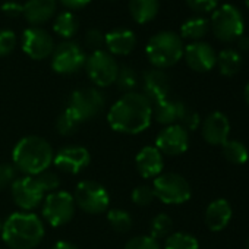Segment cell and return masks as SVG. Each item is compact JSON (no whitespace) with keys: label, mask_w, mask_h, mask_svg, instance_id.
Wrapping results in <instances>:
<instances>
[{"label":"cell","mask_w":249,"mask_h":249,"mask_svg":"<svg viewBox=\"0 0 249 249\" xmlns=\"http://www.w3.org/2000/svg\"><path fill=\"white\" fill-rule=\"evenodd\" d=\"M189 147V132L182 124H170L166 126L156 140V148L161 154L179 156L183 154Z\"/></svg>","instance_id":"cell-14"},{"label":"cell","mask_w":249,"mask_h":249,"mask_svg":"<svg viewBox=\"0 0 249 249\" xmlns=\"http://www.w3.org/2000/svg\"><path fill=\"white\" fill-rule=\"evenodd\" d=\"M172 227H173V220L170 218V215H167L166 213H160L151 220L150 236L154 237L156 240L161 239V237H166V236L170 234Z\"/></svg>","instance_id":"cell-33"},{"label":"cell","mask_w":249,"mask_h":249,"mask_svg":"<svg viewBox=\"0 0 249 249\" xmlns=\"http://www.w3.org/2000/svg\"><path fill=\"white\" fill-rule=\"evenodd\" d=\"M73 199L78 207L88 214L104 213L110 202V196L106 188L92 180L79 182L75 189Z\"/></svg>","instance_id":"cell-10"},{"label":"cell","mask_w":249,"mask_h":249,"mask_svg":"<svg viewBox=\"0 0 249 249\" xmlns=\"http://www.w3.org/2000/svg\"><path fill=\"white\" fill-rule=\"evenodd\" d=\"M85 44L92 49L94 52L95 50H101V46L104 44V36L100 30L97 28H91L85 33Z\"/></svg>","instance_id":"cell-40"},{"label":"cell","mask_w":249,"mask_h":249,"mask_svg":"<svg viewBox=\"0 0 249 249\" xmlns=\"http://www.w3.org/2000/svg\"><path fill=\"white\" fill-rule=\"evenodd\" d=\"M0 9H2V12L9 18H17L24 14V5L18 2H5Z\"/></svg>","instance_id":"cell-42"},{"label":"cell","mask_w":249,"mask_h":249,"mask_svg":"<svg viewBox=\"0 0 249 249\" xmlns=\"http://www.w3.org/2000/svg\"><path fill=\"white\" fill-rule=\"evenodd\" d=\"M53 161L59 170L69 175H78L88 167L91 156L84 147H65L54 154Z\"/></svg>","instance_id":"cell-16"},{"label":"cell","mask_w":249,"mask_h":249,"mask_svg":"<svg viewBox=\"0 0 249 249\" xmlns=\"http://www.w3.org/2000/svg\"><path fill=\"white\" fill-rule=\"evenodd\" d=\"M186 5L198 14H208L213 12L217 5L218 0H186Z\"/></svg>","instance_id":"cell-38"},{"label":"cell","mask_w":249,"mask_h":249,"mask_svg":"<svg viewBox=\"0 0 249 249\" xmlns=\"http://www.w3.org/2000/svg\"><path fill=\"white\" fill-rule=\"evenodd\" d=\"M104 44L111 56H128L137 46V36L128 28H116L104 36Z\"/></svg>","instance_id":"cell-19"},{"label":"cell","mask_w":249,"mask_h":249,"mask_svg":"<svg viewBox=\"0 0 249 249\" xmlns=\"http://www.w3.org/2000/svg\"><path fill=\"white\" fill-rule=\"evenodd\" d=\"M59 2L71 11H81L91 3V0H59Z\"/></svg>","instance_id":"cell-43"},{"label":"cell","mask_w":249,"mask_h":249,"mask_svg":"<svg viewBox=\"0 0 249 249\" xmlns=\"http://www.w3.org/2000/svg\"><path fill=\"white\" fill-rule=\"evenodd\" d=\"M156 195H154V191L151 186H147V185H141V186H137L132 192V201L135 205L138 207H147L150 205L153 201H154Z\"/></svg>","instance_id":"cell-35"},{"label":"cell","mask_w":249,"mask_h":249,"mask_svg":"<svg viewBox=\"0 0 249 249\" xmlns=\"http://www.w3.org/2000/svg\"><path fill=\"white\" fill-rule=\"evenodd\" d=\"M107 119L116 132L128 135L141 134L151 124L153 103L144 94L128 92L111 106Z\"/></svg>","instance_id":"cell-1"},{"label":"cell","mask_w":249,"mask_h":249,"mask_svg":"<svg viewBox=\"0 0 249 249\" xmlns=\"http://www.w3.org/2000/svg\"><path fill=\"white\" fill-rule=\"evenodd\" d=\"M17 46V36L12 30H0V57H5L14 52Z\"/></svg>","instance_id":"cell-37"},{"label":"cell","mask_w":249,"mask_h":249,"mask_svg":"<svg viewBox=\"0 0 249 249\" xmlns=\"http://www.w3.org/2000/svg\"><path fill=\"white\" fill-rule=\"evenodd\" d=\"M2 227H3V223H2V220H0V231H2Z\"/></svg>","instance_id":"cell-48"},{"label":"cell","mask_w":249,"mask_h":249,"mask_svg":"<svg viewBox=\"0 0 249 249\" xmlns=\"http://www.w3.org/2000/svg\"><path fill=\"white\" fill-rule=\"evenodd\" d=\"M243 97H245L246 104L249 106V82L246 84V87H245V89H243Z\"/></svg>","instance_id":"cell-46"},{"label":"cell","mask_w":249,"mask_h":249,"mask_svg":"<svg viewBox=\"0 0 249 249\" xmlns=\"http://www.w3.org/2000/svg\"><path fill=\"white\" fill-rule=\"evenodd\" d=\"M73 214L75 199L71 194L65 191H56L44 198L43 215L53 227H59L69 223L73 218Z\"/></svg>","instance_id":"cell-9"},{"label":"cell","mask_w":249,"mask_h":249,"mask_svg":"<svg viewBox=\"0 0 249 249\" xmlns=\"http://www.w3.org/2000/svg\"><path fill=\"white\" fill-rule=\"evenodd\" d=\"M217 63L220 73L224 76H233L240 71L242 66V56L234 49H224L217 56Z\"/></svg>","instance_id":"cell-26"},{"label":"cell","mask_w":249,"mask_h":249,"mask_svg":"<svg viewBox=\"0 0 249 249\" xmlns=\"http://www.w3.org/2000/svg\"><path fill=\"white\" fill-rule=\"evenodd\" d=\"M17 179V167L12 164H0V189L12 185Z\"/></svg>","instance_id":"cell-39"},{"label":"cell","mask_w":249,"mask_h":249,"mask_svg":"<svg viewBox=\"0 0 249 249\" xmlns=\"http://www.w3.org/2000/svg\"><path fill=\"white\" fill-rule=\"evenodd\" d=\"M78 28H79V22H78L76 17L69 11L59 14L53 22L54 33L65 40L72 38L78 33Z\"/></svg>","instance_id":"cell-27"},{"label":"cell","mask_w":249,"mask_h":249,"mask_svg":"<svg viewBox=\"0 0 249 249\" xmlns=\"http://www.w3.org/2000/svg\"><path fill=\"white\" fill-rule=\"evenodd\" d=\"M87 56L79 44L73 41H63L54 47L52 54V68L60 75H71L85 66Z\"/></svg>","instance_id":"cell-11"},{"label":"cell","mask_w":249,"mask_h":249,"mask_svg":"<svg viewBox=\"0 0 249 249\" xmlns=\"http://www.w3.org/2000/svg\"><path fill=\"white\" fill-rule=\"evenodd\" d=\"M233 210L227 199L218 198L210 202L205 210V224L211 231L223 230L231 220Z\"/></svg>","instance_id":"cell-22"},{"label":"cell","mask_w":249,"mask_h":249,"mask_svg":"<svg viewBox=\"0 0 249 249\" xmlns=\"http://www.w3.org/2000/svg\"><path fill=\"white\" fill-rule=\"evenodd\" d=\"M81 126V122H79V119L72 113V111H69L68 108L57 117V120H56V129H57V132L60 134V135H63V137H71V135H73L76 131H78V128Z\"/></svg>","instance_id":"cell-32"},{"label":"cell","mask_w":249,"mask_h":249,"mask_svg":"<svg viewBox=\"0 0 249 249\" xmlns=\"http://www.w3.org/2000/svg\"><path fill=\"white\" fill-rule=\"evenodd\" d=\"M114 84L123 92H126V94L134 92V89L138 87V75H137L135 69L131 68V66H126V65L119 68Z\"/></svg>","instance_id":"cell-30"},{"label":"cell","mask_w":249,"mask_h":249,"mask_svg":"<svg viewBox=\"0 0 249 249\" xmlns=\"http://www.w3.org/2000/svg\"><path fill=\"white\" fill-rule=\"evenodd\" d=\"M46 192L36 179V176H24L15 179L12 183V196L15 204L24 211L36 210L44 199Z\"/></svg>","instance_id":"cell-12"},{"label":"cell","mask_w":249,"mask_h":249,"mask_svg":"<svg viewBox=\"0 0 249 249\" xmlns=\"http://www.w3.org/2000/svg\"><path fill=\"white\" fill-rule=\"evenodd\" d=\"M57 9V0H27L24 5V17L25 19L34 25H43L49 22Z\"/></svg>","instance_id":"cell-20"},{"label":"cell","mask_w":249,"mask_h":249,"mask_svg":"<svg viewBox=\"0 0 249 249\" xmlns=\"http://www.w3.org/2000/svg\"><path fill=\"white\" fill-rule=\"evenodd\" d=\"M210 28L217 40L223 43H233L243 36V17L236 6L223 5L214 11Z\"/></svg>","instance_id":"cell-5"},{"label":"cell","mask_w":249,"mask_h":249,"mask_svg":"<svg viewBox=\"0 0 249 249\" xmlns=\"http://www.w3.org/2000/svg\"><path fill=\"white\" fill-rule=\"evenodd\" d=\"M183 57L186 65L195 72H208L217 65L215 50L202 41H194L188 44L183 50Z\"/></svg>","instance_id":"cell-15"},{"label":"cell","mask_w":249,"mask_h":249,"mask_svg":"<svg viewBox=\"0 0 249 249\" xmlns=\"http://www.w3.org/2000/svg\"><path fill=\"white\" fill-rule=\"evenodd\" d=\"M160 9L159 0H131L129 14L137 24H147L153 21Z\"/></svg>","instance_id":"cell-24"},{"label":"cell","mask_w":249,"mask_h":249,"mask_svg":"<svg viewBox=\"0 0 249 249\" xmlns=\"http://www.w3.org/2000/svg\"><path fill=\"white\" fill-rule=\"evenodd\" d=\"M2 237L11 249H34L44 237V224L33 213H14L3 223Z\"/></svg>","instance_id":"cell-2"},{"label":"cell","mask_w":249,"mask_h":249,"mask_svg":"<svg viewBox=\"0 0 249 249\" xmlns=\"http://www.w3.org/2000/svg\"><path fill=\"white\" fill-rule=\"evenodd\" d=\"M106 104L104 94L97 88H79L72 92L68 104V110L72 111L79 122L95 117Z\"/></svg>","instance_id":"cell-7"},{"label":"cell","mask_w":249,"mask_h":249,"mask_svg":"<svg viewBox=\"0 0 249 249\" xmlns=\"http://www.w3.org/2000/svg\"><path fill=\"white\" fill-rule=\"evenodd\" d=\"M53 157L52 145L44 138L36 135L19 140L12 153L15 167L27 176H36L47 170Z\"/></svg>","instance_id":"cell-3"},{"label":"cell","mask_w":249,"mask_h":249,"mask_svg":"<svg viewBox=\"0 0 249 249\" xmlns=\"http://www.w3.org/2000/svg\"><path fill=\"white\" fill-rule=\"evenodd\" d=\"M52 249H78V248L73 243H71V242L62 240V242H57L56 245H53Z\"/></svg>","instance_id":"cell-45"},{"label":"cell","mask_w":249,"mask_h":249,"mask_svg":"<svg viewBox=\"0 0 249 249\" xmlns=\"http://www.w3.org/2000/svg\"><path fill=\"white\" fill-rule=\"evenodd\" d=\"M245 3H246V6L249 8V0H245Z\"/></svg>","instance_id":"cell-49"},{"label":"cell","mask_w":249,"mask_h":249,"mask_svg":"<svg viewBox=\"0 0 249 249\" xmlns=\"http://www.w3.org/2000/svg\"><path fill=\"white\" fill-rule=\"evenodd\" d=\"M245 249H249V236H248V239L245 242Z\"/></svg>","instance_id":"cell-47"},{"label":"cell","mask_w":249,"mask_h":249,"mask_svg":"<svg viewBox=\"0 0 249 249\" xmlns=\"http://www.w3.org/2000/svg\"><path fill=\"white\" fill-rule=\"evenodd\" d=\"M153 191L157 199L169 205H178L189 201L192 191L189 182L179 173H161L154 179Z\"/></svg>","instance_id":"cell-6"},{"label":"cell","mask_w":249,"mask_h":249,"mask_svg":"<svg viewBox=\"0 0 249 249\" xmlns=\"http://www.w3.org/2000/svg\"><path fill=\"white\" fill-rule=\"evenodd\" d=\"M144 85V95L151 103H159L161 100L169 98L170 92V79L161 69H150L144 73L142 79Z\"/></svg>","instance_id":"cell-18"},{"label":"cell","mask_w":249,"mask_h":249,"mask_svg":"<svg viewBox=\"0 0 249 249\" xmlns=\"http://www.w3.org/2000/svg\"><path fill=\"white\" fill-rule=\"evenodd\" d=\"M201 134L207 144L223 145L230 134V122L227 116L221 111L210 113L201 123Z\"/></svg>","instance_id":"cell-17"},{"label":"cell","mask_w":249,"mask_h":249,"mask_svg":"<svg viewBox=\"0 0 249 249\" xmlns=\"http://www.w3.org/2000/svg\"><path fill=\"white\" fill-rule=\"evenodd\" d=\"M85 71L88 78L97 87H108L114 84L119 65L116 59L106 50H95L85 62Z\"/></svg>","instance_id":"cell-8"},{"label":"cell","mask_w":249,"mask_h":249,"mask_svg":"<svg viewBox=\"0 0 249 249\" xmlns=\"http://www.w3.org/2000/svg\"><path fill=\"white\" fill-rule=\"evenodd\" d=\"M183 43L180 36L173 31H160L153 36L145 47L150 63L157 69H166L176 65L183 57Z\"/></svg>","instance_id":"cell-4"},{"label":"cell","mask_w":249,"mask_h":249,"mask_svg":"<svg viewBox=\"0 0 249 249\" xmlns=\"http://www.w3.org/2000/svg\"><path fill=\"white\" fill-rule=\"evenodd\" d=\"M210 30V22L202 17H194L186 19L180 27V38L191 40V41H199L207 36Z\"/></svg>","instance_id":"cell-25"},{"label":"cell","mask_w":249,"mask_h":249,"mask_svg":"<svg viewBox=\"0 0 249 249\" xmlns=\"http://www.w3.org/2000/svg\"><path fill=\"white\" fill-rule=\"evenodd\" d=\"M124 249H161L159 240L151 236H137L126 242Z\"/></svg>","instance_id":"cell-36"},{"label":"cell","mask_w":249,"mask_h":249,"mask_svg":"<svg viewBox=\"0 0 249 249\" xmlns=\"http://www.w3.org/2000/svg\"><path fill=\"white\" fill-rule=\"evenodd\" d=\"M199 242L195 236L185 233V231H176L167 236L164 249H198Z\"/></svg>","instance_id":"cell-29"},{"label":"cell","mask_w":249,"mask_h":249,"mask_svg":"<svg viewBox=\"0 0 249 249\" xmlns=\"http://www.w3.org/2000/svg\"><path fill=\"white\" fill-rule=\"evenodd\" d=\"M22 50L34 60H44L53 54L54 41L46 30L31 27L22 34Z\"/></svg>","instance_id":"cell-13"},{"label":"cell","mask_w":249,"mask_h":249,"mask_svg":"<svg viewBox=\"0 0 249 249\" xmlns=\"http://www.w3.org/2000/svg\"><path fill=\"white\" fill-rule=\"evenodd\" d=\"M137 170L138 173L145 178H157L163 172V154L156 147H144L137 156Z\"/></svg>","instance_id":"cell-21"},{"label":"cell","mask_w":249,"mask_h":249,"mask_svg":"<svg viewBox=\"0 0 249 249\" xmlns=\"http://www.w3.org/2000/svg\"><path fill=\"white\" fill-rule=\"evenodd\" d=\"M179 124H182V126H183L186 131H195V129L199 126V124H201V120H199L198 113L188 110V111L185 113V116H183V119L180 120Z\"/></svg>","instance_id":"cell-41"},{"label":"cell","mask_w":249,"mask_h":249,"mask_svg":"<svg viewBox=\"0 0 249 249\" xmlns=\"http://www.w3.org/2000/svg\"><path fill=\"white\" fill-rule=\"evenodd\" d=\"M236 43H237V49H239L240 52H248V50H249V38H248V37L242 36V37H239V38L236 40Z\"/></svg>","instance_id":"cell-44"},{"label":"cell","mask_w":249,"mask_h":249,"mask_svg":"<svg viewBox=\"0 0 249 249\" xmlns=\"http://www.w3.org/2000/svg\"><path fill=\"white\" fill-rule=\"evenodd\" d=\"M186 111H188V107L185 106V103H182L180 100H170V98L161 100L156 103V106L153 107L154 119L159 123L166 124V126H170V124H176L178 122H180Z\"/></svg>","instance_id":"cell-23"},{"label":"cell","mask_w":249,"mask_h":249,"mask_svg":"<svg viewBox=\"0 0 249 249\" xmlns=\"http://www.w3.org/2000/svg\"><path fill=\"white\" fill-rule=\"evenodd\" d=\"M107 220L111 229L117 233H126L132 229V217L126 210H110L107 214Z\"/></svg>","instance_id":"cell-31"},{"label":"cell","mask_w":249,"mask_h":249,"mask_svg":"<svg viewBox=\"0 0 249 249\" xmlns=\"http://www.w3.org/2000/svg\"><path fill=\"white\" fill-rule=\"evenodd\" d=\"M223 156L224 159L231 163V164H243L248 161L249 159V153H248V148L240 142V141H236V140H227L223 145Z\"/></svg>","instance_id":"cell-28"},{"label":"cell","mask_w":249,"mask_h":249,"mask_svg":"<svg viewBox=\"0 0 249 249\" xmlns=\"http://www.w3.org/2000/svg\"><path fill=\"white\" fill-rule=\"evenodd\" d=\"M36 179L41 185L43 191L44 192H49V194L56 192L57 188L60 186V178L54 172H50L49 169L44 170V172H41V173H38V175H36Z\"/></svg>","instance_id":"cell-34"}]
</instances>
